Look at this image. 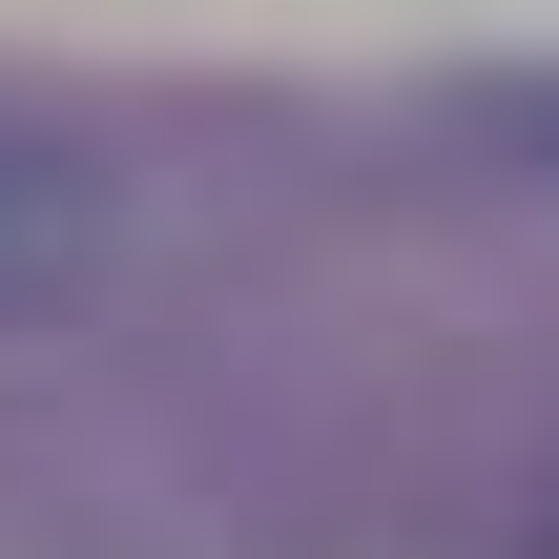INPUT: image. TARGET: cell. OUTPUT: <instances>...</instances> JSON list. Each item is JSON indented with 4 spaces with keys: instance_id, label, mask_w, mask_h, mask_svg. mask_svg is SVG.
I'll return each mask as SVG.
<instances>
[{
    "instance_id": "6da1fadb",
    "label": "cell",
    "mask_w": 559,
    "mask_h": 559,
    "mask_svg": "<svg viewBox=\"0 0 559 559\" xmlns=\"http://www.w3.org/2000/svg\"><path fill=\"white\" fill-rule=\"evenodd\" d=\"M83 249H104V187H83L62 145H0V332H21L41 290H83Z\"/></svg>"
},
{
    "instance_id": "7a4b0ae2",
    "label": "cell",
    "mask_w": 559,
    "mask_h": 559,
    "mask_svg": "<svg viewBox=\"0 0 559 559\" xmlns=\"http://www.w3.org/2000/svg\"><path fill=\"white\" fill-rule=\"evenodd\" d=\"M477 124H498V145H519V166H539V187H559V62H519V83H498Z\"/></svg>"
}]
</instances>
